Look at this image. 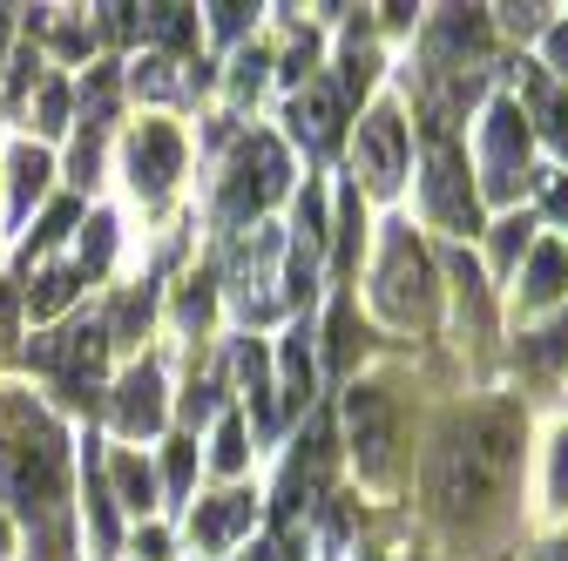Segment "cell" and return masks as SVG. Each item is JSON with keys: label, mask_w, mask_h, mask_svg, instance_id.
Masks as SVG:
<instances>
[{"label": "cell", "mask_w": 568, "mask_h": 561, "mask_svg": "<svg viewBox=\"0 0 568 561\" xmlns=\"http://www.w3.org/2000/svg\"><path fill=\"white\" fill-rule=\"evenodd\" d=\"M501 14H508V28H521V34H528V28H535V14H541V8H501Z\"/></svg>", "instance_id": "cell-41"}, {"label": "cell", "mask_w": 568, "mask_h": 561, "mask_svg": "<svg viewBox=\"0 0 568 561\" xmlns=\"http://www.w3.org/2000/svg\"><path fill=\"white\" fill-rule=\"evenodd\" d=\"M0 41H8V8H0Z\"/></svg>", "instance_id": "cell-46"}, {"label": "cell", "mask_w": 568, "mask_h": 561, "mask_svg": "<svg viewBox=\"0 0 568 561\" xmlns=\"http://www.w3.org/2000/svg\"><path fill=\"white\" fill-rule=\"evenodd\" d=\"M61 434L54 419L34 412L28 399H0V494H14V508L54 514L61 508Z\"/></svg>", "instance_id": "cell-2"}, {"label": "cell", "mask_w": 568, "mask_h": 561, "mask_svg": "<svg viewBox=\"0 0 568 561\" xmlns=\"http://www.w3.org/2000/svg\"><path fill=\"white\" fill-rule=\"evenodd\" d=\"M237 379H244V392H251V406H257V427L271 434V427H277V406H271V379H264V353H257V345H251V338L237 345Z\"/></svg>", "instance_id": "cell-19"}, {"label": "cell", "mask_w": 568, "mask_h": 561, "mask_svg": "<svg viewBox=\"0 0 568 561\" xmlns=\"http://www.w3.org/2000/svg\"><path fill=\"white\" fill-rule=\"evenodd\" d=\"M0 561H8V521H0Z\"/></svg>", "instance_id": "cell-43"}, {"label": "cell", "mask_w": 568, "mask_h": 561, "mask_svg": "<svg viewBox=\"0 0 568 561\" xmlns=\"http://www.w3.org/2000/svg\"><path fill=\"white\" fill-rule=\"evenodd\" d=\"M345 440H352V460H359L366 480H393L399 427H393V399L379 386H352L345 392Z\"/></svg>", "instance_id": "cell-4"}, {"label": "cell", "mask_w": 568, "mask_h": 561, "mask_svg": "<svg viewBox=\"0 0 568 561\" xmlns=\"http://www.w3.org/2000/svg\"><path fill=\"white\" fill-rule=\"evenodd\" d=\"M548 508H568V434L555 440V467H548Z\"/></svg>", "instance_id": "cell-33"}, {"label": "cell", "mask_w": 568, "mask_h": 561, "mask_svg": "<svg viewBox=\"0 0 568 561\" xmlns=\"http://www.w3.org/2000/svg\"><path fill=\"white\" fill-rule=\"evenodd\" d=\"M244 14H251V8H231V0H224V8H210V28H217V34H237Z\"/></svg>", "instance_id": "cell-38"}, {"label": "cell", "mask_w": 568, "mask_h": 561, "mask_svg": "<svg viewBox=\"0 0 568 561\" xmlns=\"http://www.w3.org/2000/svg\"><path fill=\"white\" fill-rule=\"evenodd\" d=\"M135 28H142V34H156L163 48H183V41L196 34L190 8H135Z\"/></svg>", "instance_id": "cell-23"}, {"label": "cell", "mask_w": 568, "mask_h": 561, "mask_svg": "<svg viewBox=\"0 0 568 561\" xmlns=\"http://www.w3.org/2000/svg\"><path fill=\"white\" fill-rule=\"evenodd\" d=\"M373 68H379L373 48L352 34V41H345V89H352V95H366V89H373Z\"/></svg>", "instance_id": "cell-25"}, {"label": "cell", "mask_w": 568, "mask_h": 561, "mask_svg": "<svg viewBox=\"0 0 568 561\" xmlns=\"http://www.w3.org/2000/svg\"><path fill=\"white\" fill-rule=\"evenodd\" d=\"M284 399H292V406L312 399V345H305V325L284 338Z\"/></svg>", "instance_id": "cell-22"}, {"label": "cell", "mask_w": 568, "mask_h": 561, "mask_svg": "<svg viewBox=\"0 0 568 561\" xmlns=\"http://www.w3.org/2000/svg\"><path fill=\"white\" fill-rule=\"evenodd\" d=\"M115 427H122L129 440H142V434L163 427V373H156V366H135V373L115 386Z\"/></svg>", "instance_id": "cell-11"}, {"label": "cell", "mask_w": 568, "mask_h": 561, "mask_svg": "<svg viewBox=\"0 0 568 561\" xmlns=\"http://www.w3.org/2000/svg\"><path fill=\"white\" fill-rule=\"evenodd\" d=\"M34 129H41V135L68 129V89H61V82H48V89H41V102H34Z\"/></svg>", "instance_id": "cell-27"}, {"label": "cell", "mask_w": 568, "mask_h": 561, "mask_svg": "<svg viewBox=\"0 0 568 561\" xmlns=\"http://www.w3.org/2000/svg\"><path fill=\"white\" fill-rule=\"evenodd\" d=\"M176 170H183V135L170 129V122H142L135 135H129V183H135V196H163L170 183H176Z\"/></svg>", "instance_id": "cell-9"}, {"label": "cell", "mask_w": 568, "mask_h": 561, "mask_svg": "<svg viewBox=\"0 0 568 561\" xmlns=\"http://www.w3.org/2000/svg\"><path fill=\"white\" fill-rule=\"evenodd\" d=\"M541 561H568V548H548V554H541Z\"/></svg>", "instance_id": "cell-44"}, {"label": "cell", "mask_w": 568, "mask_h": 561, "mask_svg": "<svg viewBox=\"0 0 568 561\" xmlns=\"http://www.w3.org/2000/svg\"><path fill=\"white\" fill-rule=\"evenodd\" d=\"M373 298L393 325H434V257L419 251V237L406 224L386 231V251H379V271H373Z\"/></svg>", "instance_id": "cell-3"}, {"label": "cell", "mask_w": 568, "mask_h": 561, "mask_svg": "<svg viewBox=\"0 0 568 561\" xmlns=\"http://www.w3.org/2000/svg\"><path fill=\"white\" fill-rule=\"evenodd\" d=\"M434 54H454L460 68L480 61V54H487V14H480V8H447V14L434 21Z\"/></svg>", "instance_id": "cell-15"}, {"label": "cell", "mask_w": 568, "mask_h": 561, "mask_svg": "<svg viewBox=\"0 0 568 561\" xmlns=\"http://www.w3.org/2000/svg\"><path fill=\"white\" fill-rule=\"evenodd\" d=\"M135 89H150V95H176V75H170V61L163 54H150L135 68Z\"/></svg>", "instance_id": "cell-31"}, {"label": "cell", "mask_w": 568, "mask_h": 561, "mask_svg": "<svg viewBox=\"0 0 568 561\" xmlns=\"http://www.w3.org/2000/svg\"><path fill=\"white\" fill-rule=\"evenodd\" d=\"M251 514H257V501H251V494H217V501H196V514H190V541H196L203 554H224V548L251 528Z\"/></svg>", "instance_id": "cell-12"}, {"label": "cell", "mask_w": 568, "mask_h": 561, "mask_svg": "<svg viewBox=\"0 0 568 561\" xmlns=\"http://www.w3.org/2000/svg\"><path fill=\"white\" fill-rule=\"evenodd\" d=\"M345 359H352V312L332 318V366H345Z\"/></svg>", "instance_id": "cell-36"}, {"label": "cell", "mask_w": 568, "mask_h": 561, "mask_svg": "<svg viewBox=\"0 0 568 561\" xmlns=\"http://www.w3.org/2000/svg\"><path fill=\"white\" fill-rule=\"evenodd\" d=\"M109 109H115V75H109V68H95V75H89V129H82V143H75V176H82V183L95 176V156H102V122H109Z\"/></svg>", "instance_id": "cell-16"}, {"label": "cell", "mask_w": 568, "mask_h": 561, "mask_svg": "<svg viewBox=\"0 0 568 561\" xmlns=\"http://www.w3.org/2000/svg\"><path fill=\"white\" fill-rule=\"evenodd\" d=\"M548 217H568V183H555V190H548Z\"/></svg>", "instance_id": "cell-42"}, {"label": "cell", "mask_w": 568, "mask_h": 561, "mask_svg": "<svg viewBox=\"0 0 568 561\" xmlns=\"http://www.w3.org/2000/svg\"><path fill=\"white\" fill-rule=\"evenodd\" d=\"M277 190H284V150L271 135H251L231 163V183H224V224H251Z\"/></svg>", "instance_id": "cell-5"}, {"label": "cell", "mask_w": 568, "mask_h": 561, "mask_svg": "<svg viewBox=\"0 0 568 561\" xmlns=\"http://www.w3.org/2000/svg\"><path fill=\"white\" fill-rule=\"evenodd\" d=\"M75 285H82V271H48L41 285H34V318H48V312H61L68 298H75Z\"/></svg>", "instance_id": "cell-24"}, {"label": "cell", "mask_w": 568, "mask_h": 561, "mask_svg": "<svg viewBox=\"0 0 568 561\" xmlns=\"http://www.w3.org/2000/svg\"><path fill=\"white\" fill-rule=\"evenodd\" d=\"M318 487H325V434H312V440H305V453L284 467L277 514H298V508H305V494H318Z\"/></svg>", "instance_id": "cell-17"}, {"label": "cell", "mask_w": 568, "mask_h": 561, "mask_svg": "<svg viewBox=\"0 0 568 561\" xmlns=\"http://www.w3.org/2000/svg\"><path fill=\"white\" fill-rule=\"evenodd\" d=\"M14 345V292H0V353Z\"/></svg>", "instance_id": "cell-39"}, {"label": "cell", "mask_w": 568, "mask_h": 561, "mask_svg": "<svg viewBox=\"0 0 568 561\" xmlns=\"http://www.w3.org/2000/svg\"><path fill=\"white\" fill-rule=\"evenodd\" d=\"M515 467H521V412L508 399H494V406L460 412L440 434L434 473L426 480H434V501H440L447 521H474V514H487L508 494Z\"/></svg>", "instance_id": "cell-1"}, {"label": "cell", "mask_w": 568, "mask_h": 561, "mask_svg": "<svg viewBox=\"0 0 568 561\" xmlns=\"http://www.w3.org/2000/svg\"><path fill=\"white\" fill-rule=\"evenodd\" d=\"M359 170H366V183L379 196L399 190V176H406V122H399V109H373L359 122Z\"/></svg>", "instance_id": "cell-10"}, {"label": "cell", "mask_w": 568, "mask_h": 561, "mask_svg": "<svg viewBox=\"0 0 568 561\" xmlns=\"http://www.w3.org/2000/svg\"><path fill=\"white\" fill-rule=\"evenodd\" d=\"M561 353H568V318L555 332H541V345H535V359H561Z\"/></svg>", "instance_id": "cell-37"}, {"label": "cell", "mask_w": 568, "mask_h": 561, "mask_svg": "<svg viewBox=\"0 0 568 561\" xmlns=\"http://www.w3.org/2000/svg\"><path fill=\"white\" fill-rule=\"evenodd\" d=\"M115 487H122V508H135V514H150L156 508V480H150V467H142L135 453H115Z\"/></svg>", "instance_id": "cell-21"}, {"label": "cell", "mask_w": 568, "mask_h": 561, "mask_svg": "<svg viewBox=\"0 0 568 561\" xmlns=\"http://www.w3.org/2000/svg\"><path fill=\"white\" fill-rule=\"evenodd\" d=\"M426 210H434V224L454 231V237H467L480 224V203L467 190V163L440 143V135H434V156H426Z\"/></svg>", "instance_id": "cell-8"}, {"label": "cell", "mask_w": 568, "mask_h": 561, "mask_svg": "<svg viewBox=\"0 0 568 561\" xmlns=\"http://www.w3.org/2000/svg\"><path fill=\"white\" fill-rule=\"evenodd\" d=\"M480 156H487V196H515L528 170V122L515 102H494L480 129Z\"/></svg>", "instance_id": "cell-7"}, {"label": "cell", "mask_w": 568, "mask_h": 561, "mask_svg": "<svg viewBox=\"0 0 568 561\" xmlns=\"http://www.w3.org/2000/svg\"><path fill=\"white\" fill-rule=\"evenodd\" d=\"M561 285H568V251L561 244H541L535 264H528V277H521V298L528 305H548V298H561Z\"/></svg>", "instance_id": "cell-18"}, {"label": "cell", "mask_w": 568, "mask_h": 561, "mask_svg": "<svg viewBox=\"0 0 568 561\" xmlns=\"http://www.w3.org/2000/svg\"><path fill=\"white\" fill-rule=\"evenodd\" d=\"M203 285H210V277H196V285L183 292V325H203V318H210V292H203Z\"/></svg>", "instance_id": "cell-35"}, {"label": "cell", "mask_w": 568, "mask_h": 561, "mask_svg": "<svg viewBox=\"0 0 568 561\" xmlns=\"http://www.w3.org/2000/svg\"><path fill=\"white\" fill-rule=\"evenodd\" d=\"M190 473H196V447L176 440V447H170V494H176V501L190 494Z\"/></svg>", "instance_id": "cell-32"}, {"label": "cell", "mask_w": 568, "mask_h": 561, "mask_svg": "<svg viewBox=\"0 0 568 561\" xmlns=\"http://www.w3.org/2000/svg\"><path fill=\"white\" fill-rule=\"evenodd\" d=\"M535 102H541V122H548V143L568 156V102L555 89H541V82H535Z\"/></svg>", "instance_id": "cell-26"}, {"label": "cell", "mask_w": 568, "mask_h": 561, "mask_svg": "<svg viewBox=\"0 0 568 561\" xmlns=\"http://www.w3.org/2000/svg\"><path fill=\"white\" fill-rule=\"evenodd\" d=\"M548 61L568 75V28H548Z\"/></svg>", "instance_id": "cell-40"}, {"label": "cell", "mask_w": 568, "mask_h": 561, "mask_svg": "<svg viewBox=\"0 0 568 561\" xmlns=\"http://www.w3.org/2000/svg\"><path fill=\"white\" fill-rule=\"evenodd\" d=\"M292 135H298L312 156H332L338 150V95L332 89H305L292 102Z\"/></svg>", "instance_id": "cell-14"}, {"label": "cell", "mask_w": 568, "mask_h": 561, "mask_svg": "<svg viewBox=\"0 0 568 561\" xmlns=\"http://www.w3.org/2000/svg\"><path fill=\"white\" fill-rule=\"evenodd\" d=\"M528 231H535L528 217H508L501 231H494V257H501V264H515V257H521V244H528Z\"/></svg>", "instance_id": "cell-30"}, {"label": "cell", "mask_w": 568, "mask_h": 561, "mask_svg": "<svg viewBox=\"0 0 568 561\" xmlns=\"http://www.w3.org/2000/svg\"><path fill=\"white\" fill-rule=\"evenodd\" d=\"M102 353H109V332H102V325H68V332H54V338L34 345V359L68 386V399H89V392H95Z\"/></svg>", "instance_id": "cell-6"}, {"label": "cell", "mask_w": 568, "mask_h": 561, "mask_svg": "<svg viewBox=\"0 0 568 561\" xmlns=\"http://www.w3.org/2000/svg\"><path fill=\"white\" fill-rule=\"evenodd\" d=\"M89 528H95V548L115 554V501H109V480H102L95 453H89Z\"/></svg>", "instance_id": "cell-20"}, {"label": "cell", "mask_w": 568, "mask_h": 561, "mask_svg": "<svg viewBox=\"0 0 568 561\" xmlns=\"http://www.w3.org/2000/svg\"><path fill=\"white\" fill-rule=\"evenodd\" d=\"M48 176H54V163H48L34 143H21V150L8 156V224H28V217H34V203L48 196Z\"/></svg>", "instance_id": "cell-13"}, {"label": "cell", "mask_w": 568, "mask_h": 561, "mask_svg": "<svg viewBox=\"0 0 568 561\" xmlns=\"http://www.w3.org/2000/svg\"><path fill=\"white\" fill-rule=\"evenodd\" d=\"M264 68H271V61H264L257 48H251V54H237V95H251V89L264 82Z\"/></svg>", "instance_id": "cell-34"}, {"label": "cell", "mask_w": 568, "mask_h": 561, "mask_svg": "<svg viewBox=\"0 0 568 561\" xmlns=\"http://www.w3.org/2000/svg\"><path fill=\"white\" fill-rule=\"evenodd\" d=\"M251 561H271V548H251Z\"/></svg>", "instance_id": "cell-45"}, {"label": "cell", "mask_w": 568, "mask_h": 561, "mask_svg": "<svg viewBox=\"0 0 568 561\" xmlns=\"http://www.w3.org/2000/svg\"><path fill=\"white\" fill-rule=\"evenodd\" d=\"M109 251H115V217H95V224H89V237H82V271H102V264H109Z\"/></svg>", "instance_id": "cell-28"}, {"label": "cell", "mask_w": 568, "mask_h": 561, "mask_svg": "<svg viewBox=\"0 0 568 561\" xmlns=\"http://www.w3.org/2000/svg\"><path fill=\"white\" fill-rule=\"evenodd\" d=\"M210 460H217L224 473H237V467H244V427H237L231 412L217 419V453H210Z\"/></svg>", "instance_id": "cell-29"}]
</instances>
